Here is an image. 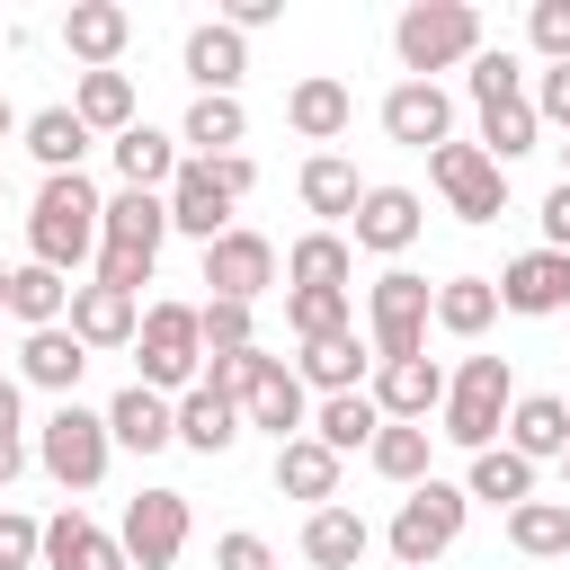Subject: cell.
I'll return each mask as SVG.
<instances>
[{
  "mask_svg": "<svg viewBox=\"0 0 570 570\" xmlns=\"http://www.w3.org/2000/svg\"><path fill=\"white\" fill-rule=\"evenodd\" d=\"M365 552H374V525H365L356 508H338V499H330V508H312V517H303V561H312V570H356Z\"/></svg>",
  "mask_w": 570,
  "mask_h": 570,
  "instance_id": "28",
  "label": "cell"
},
{
  "mask_svg": "<svg viewBox=\"0 0 570 570\" xmlns=\"http://www.w3.org/2000/svg\"><path fill=\"white\" fill-rule=\"evenodd\" d=\"M9 134H27V116H18L9 98H0V142H9Z\"/></svg>",
  "mask_w": 570,
  "mask_h": 570,
  "instance_id": "54",
  "label": "cell"
},
{
  "mask_svg": "<svg viewBox=\"0 0 570 570\" xmlns=\"http://www.w3.org/2000/svg\"><path fill=\"white\" fill-rule=\"evenodd\" d=\"M392 53H401L410 80H436V71H454V62L481 53V9L472 0H410L392 18Z\"/></svg>",
  "mask_w": 570,
  "mask_h": 570,
  "instance_id": "5",
  "label": "cell"
},
{
  "mask_svg": "<svg viewBox=\"0 0 570 570\" xmlns=\"http://www.w3.org/2000/svg\"><path fill=\"white\" fill-rule=\"evenodd\" d=\"M187 534H196L187 490H134V499H125V517H116V543H125V561H134V570H178Z\"/></svg>",
  "mask_w": 570,
  "mask_h": 570,
  "instance_id": "10",
  "label": "cell"
},
{
  "mask_svg": "<svg viewBox=\"0 0 570 570\" xmlns=\"http://www.w3.org/2000/svg\"><path fill=\"white\" fill-rule=\"evenodd\" d=\"M508 410H517V365L508 356H463L445 374V410H436V436L463 445V454H490L508 436Z\"/></svg>",
  "mask_w": 570,
  "mask_h": 570,
  "instance_id": "3",
  "label": "cell"
},
{
  "mask_svg": "<svg viewBox=\"0 0 570 570\" xmlns=\"http://www.w3.org/2000/svg\"><path fill=\"white\" fill-rule=\"evenodd\" d=\"M205 312V356H240V347H258V330H249V303H196Z\"/></svg>",
  "mask_w": 570,
  "mask_h": 570,
  "instance_id": "45",
  "label": "cell"
},
{
  "mask_svg": "<svg viewBox=\"0 0 570 570\" xmlns=\"http://www.w3.org/2000/svg\"><path fill=\"white\" fill-rule=\"evenodd\" d=\"M18 401H27V383H18V374H0V436H18Z\"/></svg>",
  "mask_w": 570,
  "mask_h": 570,
  "instance_id": "52",
  "label": "cell"
},
{
  "mask_svg": "<svg viewBox=\"0 0 570 570\" xmlns=\"http://www.w3.org/2000/svg\"><path fill=\"white\" fill-rule=\"evenodd\" d=\"M525 45H534L543 62H570V0H534V9H525Z\"/></svg>",
  "mask_w": 570,
  "mask_h": 570,
  "instance_id": "46",
  "label": "cell"
},
{
  "mask_svg": "<svg viewBox=\"0 0 570 570\" xmlns=\"http://www.w3.org/2000/svg\"><path fill=\"white\" fill-rule=\"evenodd\" d=\"M525 98H534V116H543V125H561V134H570V62H543Z\"/></svg>",
  "mask_w": 570,
  "mask_h": 570,
  "instance_id": "49",
  "label": "cell"
},
{
  "mask_svg": "<svg viewBox=\"0 0 570 570\" xmlns=\"http://www.w3.org/2000/svg\"><path fill=\"white\" fill-rule=\"evenodd\" d=\"M561 570H570V561H561Z\"/></svg>",
  "mask_w": 570,
  "mask_h": 570,
  "instance_id": "59",
  "label": "cell"
},
{
  "mask_svg": "<svg viewBox=\"0 0 570 570\" xmlns=\"http://www.w3.org/2000/svg\"><path fill=\"white\" fill-rule=\"evenodd\" d=\"M0 205H9V178H0Z\"/></svg>",
  "mask_w": 570,
  "mask_h": 570,
  "instance_id": "57",
  "label": "cell"
},
{
  "mask_svg": "<svg viewBox=\"0 0 570 570\" xmlns=\"http://www.w3.org/2000/svg\"><path fill=\"white\" fill-rule=\"evenodd\" d=\"M232 178H223V160H187L178 178H169V232H187L196 249H214L223 232H232Z\"/></svg>",
  "mask_w": 570,
  "mask_h": 570,
  "instance_id": "12",
  "label": "cell"
},
{
  "mask_svg": "<svg viewBox=\"0 0 570 570\" xmlns=\"http://www.w3.org/2000/svg\"><path fill=\"white\" fill-rule=\"evenodd\" d=\"M419 232H428V205H419V187H365V205H356V249H374V258H401Z\"/></svg>",
  "mask_w": 570,
  "mask_h": 570,
  "instance_id": "20",
  "label": "cell"
},
{
  "mask_svg": "<svg viewBox=\"0 0 570 570\" xmlns=\"http://www.w3.org/2000/svg\"><path fill=\"white\" fill-rule=\"evenodd\" d=\"M18 142H27V151H36V169H45V178H62V169H80V151H89V142H98V134H89V125H80V116H71V107H36V116H27V134H18Z\"/></svg>",
  "mask_w": 570,
  "mask_h": 570,
  "instance_id": "35",
  "label": "cell"
},
{
  "mask_svg": "<svg viewBox=\"0 0 570 570\" xmlns=\"http://www.w3.org/2000/svg\"><path fill=\"white\" fill-rule=\"evenodd\" d=\"M499 98H525V62L508 45H481L472 53V107H499Z\"/></svg>",
  "mask_w": 570,
  "mask_h": 570,
  "instance_id": "44",
  "label": "cell"
},
{
  "mask_svg": "<svg viewBox=\"0 0 570 570\" xmlns=\"http://www.w3.org/2000/svg\"><path fill=\"white\" fill-rule=\"evenodd\" d=\"M125 45H134V9H116V0H71L62 9V53L80 71H116Z\"/></svg>",
  "mask_w": 570,
  "mask_h": 570,
  "instance_id": "19",
  "label": "cell"
},
{
  "mask_svg": "<svg viewBox=\"0 0 570 570\" xmlns=\"http://www.w3.org/2000/svg\"><path fill=\"white\" fill-rule=\"evenodd\" d=\"M276 18H285V0H232V9H223V27H240V36H249V27H276Z\"/></svg>",
  "mask_w": 570,
  "mask_h": 570,
  "instance_id": "51",
  "label": "cell"
},
{
  "mask_svg": "<svg viewBox=\"0 0 570 570\" xmlns=\"http://www.w3.org/2000/svg\"><path fill=\"white\" fill-rule=\"evenodd\" d=\"M9 321L18 330H62L71 321V276H53V267H9Z\"/></svg>",
  "mask_w": 570,
  "mask_h": 570,
  "instance_id": "33",
  "label": "cell"
},
{
  "mask_svg": "<svg viewBox=\"0 0 570 570\" xmlns=\"http://www.w3.org/2000/svg\"><path fill=\"white\" fill-rule=\"evenodd\" d=\"M45 570H134V561H125V543L107 525L62 508V517H45Z\"/></svg>",
  "mask_w": 570,
  "mask_h": 570,
  "instance_id": "27",
  "label": "cell"
},
{
  "mask_svg": "<svg viewBox=\"0 0 570 570\" xmlns=\"http://www.w3.org/2000/svg\"><path fill=\"white\" fill-rule=\"evenodd\" d=\"M463 517H472V499H463V481H419V490H401V508H392V525H383V543H392V561L401 570H428L436 552H454V534H463Z\"/></svg>",
  "mask_w": 570,
  "mask_h": 570,
  "instance_id": "8",
  "label": "cell"
},
{
  "mask_svg": "<svg viewBox=\"0 0 570 570\" xmlns=\"http://www.w3.org/2000/svg\"><path fill=\"white\" fill-rule=\"evenodd\" d=\"M240 401L223 392V383H196V392H178V445L187 454H232L240 445Z\"/></svg>",
  "mask_w": 570,
  "mask_h": 570,
  "instance_id": "25",
  "label": "cell"
},
{
  "mask_svg": "<svg viewBox=\"0 0 570 570\" xmlns=\"http://www.w3.org/2000/svg\"><path fill=\"white\" fill-rule=\"evenodd\" d=\"M205 383H223V392L240 401V419H249V428H267L276 445L312 436V392H303V374H294L285 356L240 347V356H214V365H205Z\"/></svg>",
  "mask_w": 570,
  "mask_h": 570,
  "instance_id": "2",
  "label": "cell"
},
{
  "mask_svg": "<svg viewBox=\"0 0 570 570\" xmlns=\"http://www.w3.org/2000/svg\"><path fill=\"white\" fill-rule=\"evenodd\" d=\"M561 490H570V454H561Z\"/></svg>",
  "mask_w": 570,
  "mask_h": 570,
  "instance_id": "56",
  "label": "cell"
},
{
  "mask_svg": "<svg viewBox=\"0 0 570 570\" xmlns=\"http://www.w3.org/2000/svg\"><path fill=\"white\" fill-rule=\"evenodd\" d=\"M543 142V116H534V98H499V107H481V151L508 169V160H525Z\"/></svg>",
  "mask_w": 570,
  "mask_h": 570,
  "instance_id": "42",
  "label": "cell"
},
{
  "mask_svg": "<svg viewBox=\"0 0 570 570\" xmlns=\"http://www.w3.org/2000/svg\"><path fill=\"white\" fill-rule=\"evenodd\" d=\"M338 472H347V454H330L321 436H294V445H276V490H285V499H312V508H330V499H338Z\"/></svg>",
  "mask_w": 570,
  "mask_h": 570,
  "instance_id": "31",
  "label": "cell"
},
{
  "mask_svg": "<svg viewBox=\"0 0 570 570\" xmlns=\"http://www.w3.org/2000/svg\"><path fill=\"white\" fill-rule=\"evenodd\" d=\"M80 374H89V347L71 338V321H62V330H27V338H18V383H36V392L71 401V392H80Z\"/></svg>",
  "mask_w": 570,
  "mask_h": 570,
  "instance_id": "23",
  "label": "cell"
},
{
  "mask_svg": "<svg viewBox=\"0 0 570 570\" xmlns=\"http://www.w3.org/2000/svg\"><path fill=\"white\" fill-rule=\"evenodd\" d=\"M18 472H27V445H18V436H0V499H9V481H18Z\"/></svg>",
  "mask_w": 570,
  "mask_h": 570,
  "instance_id": "53",
  "label": "cell"
},
{
  "mask_svg": "<svg viewBox=\"0 0 570 570\" xmlns=\"http://www.w3.org/2000/svg\"><path fill=\"white\" fill-rule=\"evenodd\" d=\"M463 499H490V508H525V499H534V463H525L517 445H490V454H472V472H463Z\"/></svg>",
  "mask_w": 570,
  "mask_h": 570,
  "instance_id": "39",
  "label": "cell"
},
{
  "mask_svg": "<svg viewBox=\"0 0 570 570\" xmlns=\"http://www.w3.org/2000/svg\"><path fill=\"white\" fill-rule=\"evenodd\" d=\"M428 330H436V285L410 276V267H383L365 285V347H374V365L428 356Z\"/></svg>",
  "mask_w": 570,
  "mask_h": 570,
  "instance_id": "6",
  "label": "cell"
},
{
  "mask_svg": "<svg viewBox=\"0 0 570 570\" xmlns=\"http://www.w3.org/2000/svg\"><path fill=\"white\" fill-rule=\"evenodd\" d=\"M205 285H214V303H258V294H276V240L249 232V223H232V232L205 249Z\"/></svg>",
  "mask_w": 570,
  "mask_h": 570,
  "instance_id": "13",
  "label": "cell"
},
{
  "mask_svg": "<svg viewBox=\"0 0 570 570\" xmlns=\"http://www.w3.org/2000/svg\"><path fill=\"white\" fill-rule=\"evenodd\" d=\"M285 125H294L303 142H338V134L356 125V98H347V80H330V71H303V80L285 89Z\"/></svg>",
  "mask_w": 570,
  "mask_h": 570,
  "instance_id": "24",
  "label": "cell"
},
{
  "mask_svg": "<svg viewBox=\"0 0 570 570\" xmlns=\"http://www.w3.org/2000/svg\"><path fill=\"white\" fill-rule=\"evenodd\" d=\"M499 445H517L525 463H561V454H570V401H561V392H517Z\"/></svg>",
  "mask_w": 570,
  "mask_h": 570,
  "instance_id": "26",
  "label": "cell"
},
{
  "mask_svg": "<svg viewBox=\"0 0 570 570\" xmlns=\"http://www.w3.org/2000/svg\"><path fill=\"white\" fill-rule=\"evenodd\" d=\"M178 62H187L196 98H240V80H249V36H240V27H223V18H205V27H187Z\"/></svg>",
  "mask_w": 570,
  "mask_h": 570,
  "instance_id": "15",
  "label": "cell"
},
{
  "mask_svg": "<svg viewBox=\"0 0 570 570\" xmlns=\"http://www.w3.org/2000/svg\"><path fill=\"white\" fill-rule=\"evenodd\" d=\"M561 160H570V142H561ZM561 178H570V169H561Z\"/></svg>",
  "mask_w": 570,
  "mask_h": 570,
  "instance_id": "58",
  "label": "cell"
},
{
  "mask_svg": "<svg viewBox=\"0 0 570 570\" xmlns=\"http://www.w3.org/2000/svg\"><path fill=\"white\" fill-rule=\"evenodd\" d=\"M499 321V276H445L436 285V330L445 338H481Z\"/></svg>",
  "mask_w": 570,
  "mask_h": 570,
  "instance_id": "37",
  "label": "cell"
},
{
  "mask_svg": "<svg viewBox=\"0 0 570 570\" xmlns=\"http://www.w3.org/2000/svg\"><path fill=\"white\" fill-rule=\"evenodd\" d=\"M36 463H45V481H62V490H98V481H107V463H116L107 410L53 401V419L36 428Z\"/></svg>",
  "mask_w": 570,
  "mask_h": 570,
  "instance_id": "9",
  "label": "cell"
},
{
  "mask_svg": "<svg viewBox=\"0 0 570 570\" xmlns=\"http://www.w3.org/2000/svg\"><path fill=\"white\" fill-rule=\"evenodd\" d=\"M98 223H107V196L89 187V169H62L27 205V258L53 267V276H71L80 258H98Z\"/></svg>",
  "mask_w": 570,
  "mask_h": 570,
  "instance_id": "1",
  "label": "cell"
},
{
  "mask_svg": "<svg viewBox=\"0 0 570 570\" xmlns=\"http://www.w3.org/2000/svg\"><path fill=\"white\" fill-rule=\"evenodd\" d=\"M107 160H116V178H125V187H142V196H169V178L187 169L178 134H160V125H125V134L107 142Z\"/></svg>",
  "mask_w": 570,
  "mask_h": 570,
  "instance_id": "22",
  "label": "cell"
},
{
  "mask_svg": "<svg viewBox=\"0 0 570 570\" xmlns=\"http://www.w3.org/2000/svg\"><path fill=\"white\" fill-rule=\"evenodd\" d=\"M71 116H80L89 134H107V142H116L125 125H142V116H134V80H125V71H80V89H71Z\"/></svg>",
  "mask_w": 570,
  "mask_h": 570,
  "instance_id": "36",
  "label": "cell"
},
{
  "mask_svg": "<svg viewBox=\"0 0 570 570\" xmlns=\"http://www.w3.org/2000/svg\"><path fill=\"white\" fill-rule=\"evenodd\" d=\"M365 365H374V347L356 338V330H338V338H312L303 356H294V374H303V392H365Z\"/></svg>",
  "mask_w": 570,
  "mask_h": 570,
  "instance_id": "29",
  "label": "cell"
},
{
  "mask_svg": "<svg viewBox=\"0 0 570 570\" xmlns=\"http://www.w3.org/2000/svg\"><path fill=\"white\" fill-rule=\"evenodd\" d=\"M374 410L383 419H401V428H428L436 410H445V365L436 356H401V365H374Z\"/></svg>",
  "mask_w": 570,
  "mask_h": 570,
  "instance_id": "18",
  "label": "cell"
},
{
  "mask_svg": "<svg viewBox=\"0 0 570 570\" xmlns=\"http://www.w3.org/2000/svg\"><path fill=\"white\" fill-rule=\"evenodd\" d=\"M312 436H321L330 454H356V445H374V436H383V410H374V392H330V401L312 410Z\"/></svg>",
  "mask_w": 570,
  "mask_h": 570,
  "instance_id": "38",
  "label": "cell"
},
{
  "mask_svg": "<svg viewBox=\"0 0 570 570\" xmlns=\"http://www.w3.org/2000/svg\"><path fill=\"white\" fill-rule=\"evenodd\" d=\"M383 134L410 142V151H436V142H454V98L436 80H392L383 89Z\"/></svg>",
  "mask_w": 570,
  "mask_h": 570,
  "instance_id": "16",
  "label": "cell"
},
{
  "mask_svg": "<svg viewBox=\"0 0 570 570\" xmlns=\"http://www.w3.org/2000/svg\"><path fill=\"white\" fill-rule=\"evenodd\" d=\"M0 312H9V267H0Z\"/></svg>",
  "mask_w": 570,
  "mask_h": 570,
  "instance_id": "55",
  "label": "cell"
},
{
  "mask_svg": "<svg viewBox=\"0 0 570 570\" xmlns=\"http://www.w3.org/2000/svg\"><path fill=\"white\" fill-rule=\"evenodd\" d=\"M428 178H436V196L454 205V223H499V214H508V169H499L481 142H436V151H428Z\"/></svg>",
  "mask_w": 570,
  "mask_h": 570,
  "instance_id": "11",
  "label": "cell"
},
{
  "mask_svg": "<svg viewBox=\"0 0 570 570\" xmlns=\"http://www.w3.org/2000/svg\"><path fill=\"white\" fill-rule=\"evenodd\" d=\"M214 570H276V543L249 534V525H232V534H214Z\"/></svg>",
  "mask_w": 570,
  "mask_h": 570,
  "instance_id": "48",
  "label": "cell"
},
{
  "mask_svg": "<svg viewBox=\"0 0 570 570\" xmlns=\"http://www.w3.org/2000/svg\"><path fill=\"white\" fill-rule=\"evenodd\" d=\"M508 543L525 561H570V499H525L508 508Z\"/></svg>",
  "mask_w": 570,
  "mask_h": 570,
  "instance_id": "40",
  "label": "cell"
},
{
  "mask_svg": "<svg viewBox=\"0 0 570 570\" xmlns=\"http://www.w3.org/2000/svg\"><path fill=\"white\" fill-rule=\"evenodd\" d=\"M107 436H116L125 454H160V445H178V401L151 392V383H125V392L107 401Z\"/></svg>",
  "mask_w": 570,
  "mask_h": 570,
  "instance_id": "21",
  "label": "cell"
},
{
  "mask_svg": "<svg viewBox=\"0 0 570 570\" xmlns=\"http://www.w3.org/2000/svg\"><path fill=\"white\" fill-rule=\"evenodd\" d=\"M240 134H249V116H240V98H187V125H178V151H187V160H223V151H240Z\"/></svg>",
  "mask_w": 570,
  "mask_h": 570,
  "instance_id": "34",
  "label": "cell"
},
{
  "mask_svg": "<svg viewBox=\"0 0 570 570\" xmlns=\"http://www.w3.org/2000/svg\"><path fill=\"white\" fill-rule=\"evenodd\" d=\"M428 454H436V428H401V419H383V436L365 445V463H374L383 481H401V490L428 481Z\"/></svg>",
  "mask_w": 570,
  "mask_h": 570,
  "instance_id": "41",
  "label": "cell"
},
{
  "mask_svg": "<svg viewBox=\"0 0 570 570\" xmlns=\"http://www.w3.org/2000/svg\"><path fill=\"white\" fill-rule=\"evenodd\" d=\"M134 383H151V392H196L205 383V312L196 303H151L142 312V338H134Z\"/></svg>",
  "mask_w": 570,
  "mask_h": 570,
  "instance_id": "7",
  "label": "cell"
},
{
  "mask_svg": "<svg viewBox=\"0 0 570 570\" xmlns=\"http://www.w3.org/2000/svg\"><path fill=\"white\" fill-rule=\"evenodd\" d=\"M294 187H303V205L321 214V232H330V223H356V205H365V178H356V160H338V151H312Z\"/></svg>",
  "mask_w": 570,
  "mask_h": 570,
  "instance_id": "30",
  "label": "cell"
},
{
  "mask_svg": "<svg viewBox=\"0 0 570 570\" xmlns=\"http://www.w3.org/2000/svg\"><path fill=\"white\" fill-rule=\"evenodd\" d=\"M285 330L312 347V338H338L347 330V294H312V285H285Z\"/></svg>",
  "mask_w": 570,
  "mask_h": 570,
  "instance_id": "43",
  "label": "cell"
},
{
  "mask_svg": "<svg viewBox=\"0 0 570 570\" xmlns=\"http://www.w3.org/2000/svg\"><path fill=\"white\" fill-rule=\"evenodd\" d=\"M160 240H169V196L116 187V196H107V223H98V285L142 294L151 267H160Z\"/></svg>",
  "mask_w": 570,
  "mask_h": 570,
  "instance_id": "4",
  "label": "cell"
},
{
  "mask_svg": "<svg viewBox=\"0 0 570 570\" xmlns=\"http://www.w3.org/2000/svg\"><path fill=\"white\" fill-rule=\"evenodd\" d=\"M347 276H356V249H347V232H303V240L285 249V285L347 294Z\"/></svg>",
  "mask_w": 570,
  "mask_h": 570,
  "instance_id": "32",
  "label": "cell"
},
{
  "mask_svg": "<svg viewBox=\"0 0 570 570\" xmlns=\"http://www.w3.org/2000/svg\"><path fill=\"white\" fill-rule=\"evenodd\" d=\"M543 249H570V178L543 187Z\"/></svg>",
  "mask_w": 570,
  "mask_h": 570,
  "instance_id": "50",
  "label": "cell"
},
{
  "mask_svg": "<svg viewBox=\"0 0 570 570\" xmlns=\"http://www.w3.org/2000/svg\"><path fill=\"white\" fill-rule=\"evenodd\" d=\"M71 338L89 347V356H107V347H134L142 338V294H116V285H71Z\"/></svg>",
  "mask_w": 570,
  "mask_h": 570,
  "instance_id": "17",
  "label": "cell"
},
{
  "mask_svg": "<svg viewBox=\"0 0 570 570\" xmlns=\"http://www.w3.org/2000/svg\"><path fill=\"white\" fill-rule=\"evenodd\" d=\"M36 561H45V525L0 508V570H36Z\"/></svg>",
  "mask_w": 570,
  "mask_h": 570,
  "instance_id": "47",
  "label": "cell"
},
{
  "mask_svg": "<svg viewBox=\"0 0 570 570\" xmlns=\"http://www.w3.org/2000/svg\"><path fill=\"white\" fill-rule=\"evenodd\" d=\"M499 312H525V321L570 312V249H517L499 267Z\"/></svg>",
  "mask_w": 570,
  "mask_h": 570,
  "instance_id": "14",
  "label": "cell"
}]
</instances>
